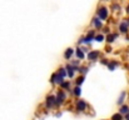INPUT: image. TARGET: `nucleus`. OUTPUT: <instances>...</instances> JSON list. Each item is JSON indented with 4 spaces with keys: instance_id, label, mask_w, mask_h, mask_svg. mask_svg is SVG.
Segmentation results:
<instances>
[{
    "instance_id": "obj_3",
    "label": "nucleus",
    "mask_w": 129,
    "mask_h": 120,
    "mask_svg": "<svg viewBox=\"0 0 129 120\" xmlns=\"http://www.w3.org/2000/svg\"><path fill=\"white\" fill-rule=\"evenodd\" d=\"M50 81H51L53 84H59V85H60V84H61L64 80H63V78H61V76H60L58 73H54V74H53V76H51V80H50Z\"/></svg>"
},
{
    "instance_id": "obj_1",
    "label": "nucleus",
    "mask_w": 129,
    "mask_h": 120,
    "mask_svg": "<svg viewBox=\"0 0 129 120\" xmlns=\"http://www.w3.org/2000/svg\"><path fill=\"white\" fill-rule=\"evenodd\" d=\"M65 98H67L65 93H64V91H59V93L56 94V96H55V104H56V105L63 104L64 100H65Z\"/></svg>"
},
{
    "instance_id": "obj_10",
    "label": "nucleus",
    "mask_w": 129,
    "mask_h": 120,
    "mask_svg": "<svg viewBox=\"0 0 129 120\" xmlns=\"http://www.w3.org/2000/svg\"><path fill=\"white\" fill-rule=\"evenodd\" d=\"M93 25H94L96 29H100V28H102V21H100V19H99L98 16L93 19Z\"/></svg>"
},
{
    "instance_id": "obj_19",
    "label": "nucleus",
    "mask_w": 129,
    "mask_h": 120,
    "mask_svg": "<svg viewBox=\"0 0 129 120\" xmlns=\"http://www.w3.org/2000/svg\"><path fill=\"white\" fill-rule=\"evenodd\" d=\"M112 120H123V115L122 114H114L113 116H112Z\"/></svg>"
},
{
    "instance_id": "obj_22",
    "label": "nucleus",
    "mask_w": 129,
    "mask_h": 120,
    "mask_svg": "<svg viewBox=\"0 0 129 120\" xmlns=\"http://www.w3.org/2000/svg\"><path fill=\"white\" fill-rule=\"evenodd\" d=\"M83 83H84V75H83V76H80V78H78V79H77V85H78V86H79V85H80V84H83Z\"/></svg>"
},
{
    "instance_id": "obj_13",
    "label": "nucleus",
    "mask_w": 129,
    "mask_h": 120,
    "mask_svg": "<svg viewBox=\"0 0 129 120\" xmlns=\"http://www.w3.org/2000/svg\"><path fill=\"white\" fill-rule=\"evenodd\" d=\"M125 95H127V94H125L124 91L120 94V98H119V99H118V101H117V104H118V105H123V103H124V99H125Z\"/></svg>"
},
{
    "instance_id": "obj_18",
    "label": "nucleus",
    "mask_w": 129,
    "mask_h": 120,
    "mask_svg": "<svg viewBox=\"0 0 129 120\" xmlns=\"http://www.w3.org/2000/svg\"><path fill=\"white\" fill-rule=\"evenodd\" d=\"M115 65H118V63L117 61H112V63H108V68H109V70H114V68H115Z\"/></svg>"
},
{
    "instance_id": "obj_17",
    "label": "nucleus",
    "mask_w": 129,
    "mask_h": 120,
    "mask_svg": "<svg viewBox=\"0 0 129 120\" xmlns=\"http://www.w3.org/2000/svg\"><path fill=\"white\" fill-rule=\"evenodd\" d=\"M73 93H74V95H75V96H79V95L82 94V89H80V86H78V85H77V86L74 88V91H73Z\"/></svg>"
},
{
    "instance_id": "obj_15",
    "label": "nucleus",
    "mask_w": 129,
    "mask_h": 120,
    "mask_svg": "<svg viewBox=\"0 0 129 120\" xmlns=\"http://www.w3.org/2000/svg\"><path fill=\"white\" fill-rule=\"evenodd\" d=\"M117 38V34H108V36H107V41L108 43H113L114 40Z\"/></svg>"
},
{
    "instance_id": "obj_6",
    "label": "nucleus",
    "mask_w": 129,
    "mask_h": 120,
    "mask_svg": "<svg viewBox=\"0 0 129 120\" xmlns=\"http://www.w3.org/2000/svg\"><path fill=\"white\" fill-rule=\"evenodd\" d=\"M77 109H78L79 111H84L86 109V103L84 100H78V103H77Z\"/></svg>"
},
{
    "instance_id": "obj_4",
    "label": "nucleus",
    "mask_w": 129,
    "mask_h": 120,
    "mask_svg": "<svg viewBox=\"0 0 129 120\" xmlns=\"http://www.w3.org/2000/svg\"><path fill=\"white\" fill-rule=\"evenodd\" d=\"M54 105H56L55 104V96L54 95H48L46 96V106L48 108H51Z\"/></svg>"
},
{
    "instance_id": "obj_14",
    "label": "nucleus",
    "mask_w": 129,
    "mask_h": 120,
    "mask_svg": "<svg viewBox=\"0 0 129 120\" xmlns=\"http://www.w3.org/2000/svg\"><path fill=\"white\" fill-rule=\"evenodd\" d=\"M58 74H59V75H60L63 79H64V78L68 75V74H67V70H65V68H61V69H59V70H58Z\"/></svg>"
},
{
    "instance_id": "obj_11",
    "label": "nucleus",
    "mask_w": 129,
    "mask_h": 120,
    "mask_svg": "<svg viewBox=\"0 0 129 120\" xmlns=\"http://www.w3.org/2000/svg\"><path fill=\"white\" fill-rule=\"evenodd\" d=\"M128 113H129V106L128 105H122V106H120V110H119V114H122V115L125 114V115H127Z\"/></svg>"
},
{
    "instance_id": "obj_20",
    "label": "nucleus",
    "mask_w": 129,
    "mask_h": 120,
    "mask_svg": "<svg viewBox=\"0 0 129 120\" xmlns=\"http://www.w3.org/2000/svg\"><path fill=\"white\" fill-rule=\"evenodd\" d=\"M60 86H61L63 89H68V90H69V88H70V84H69V81H63V83L60 84Z\"/></svg>"
},
{
    "instance_id": "obj_23",
    "label": "nucleus",
    "mask_w": 129,
    "mask_h": 120,
    "mask_svg": "<svg viewBox=\"0 0 129 120\" xmlns=\"http://www.w3.org/2000/svg\"><path fill=\"white\" fill-rule=\"evenodd\" d=\"M112 9H114V10H119L120 6H119L118 4H113V5H112Z\"/></svg>"
},
{
    "instance_id": "obj_9",
    "label": "nucleus",
    "mask_w": 129,
    "mask_h": 120,
    "mask_svg": "<svg viewBox=\"0 0 129 120\" xmlns=\"http://www.w3.org/2000/svg\"><path fill=\"white\" fill-rule=\"evenodd\" d=\"M75 54H77V58L78 59H80V60H83L84 58H85V54H84V51H83V49H77V51H75Z\"/></svg>"
},
{
    "instance_id": "obj_24",
    "label": "nucleus",
    "mask_w": 129,
    "mask_h": 120,
    "mask_svg": "<svg viewBox=\"0 0 129 120\" xmlns=\"http://www.w3.org/2000/svg\"><path fill=\"white\" fill-rule=\"evenodd\" d=\"M102 64H104V65H108V61H107V60H102Z\"/></svg>"
},
{
    "instance_id": "obj_8",
    "label": "nucleus",
    "mask_w": 129,
    "mask_h": 120,
    "mask_svg": "<svg viewBox=\"0 0 129 120\" xmlns=\"http://www.w3.org/2000/svg\"><path fill=\"white\" fill-rule=\"evenodd\" d=\"M128 28H129V25L127 21H122V23L119 24V30H120L122 33H127V31H128Z\"/></svg>"
},
{
    "instance_id": "obj_5",
    "label": "nucleus",
    "mask_w": 129,
    "mask_h": 120,
    "mask_svg": "<svg viewBox=\"0 0 129 120\" xmlns=\"http://www.w3.org/2000/svg\"><path fill=\"white\" fill-rule=\"evenodd\" d=\"M65 70H67V74H68V76H70V78H73L74 76V73L77 71V69H74L70 64H68L67 66H65Z\"/></svg>"
},
{
    "instance_id": "obj_7",
    "label": "nucleus",
    "mask_w": 129,
    "mask_h": 120,
    "mask_svg": "<svg viewBox=\"0 0 129 120\" xmlns=\"http://www.w3.org/2000/svg\"><path fill=\"white\" fill-rule=\"evenodd\" d=\"M98 56H99V51H98V50H94V51L88 53V59H89V60H95Z\"/></svg>"
},
{
    "instance_id": "obj_2",
    "label": "nucleus",
    "mask_w": 129,
    "mask_h": 120,
    "mask_svg": "<svg viewBox=\"0 0 129 120\" xmlns=\"http://www.w3.org/2000/svg\"><path fill=\"white\" fill-rule=\"evenodd\" d=\"M96 14H98V18H99V19L105 20V19L108 18V9H107V8H100V9L96 11Z\"/></svg>"
},
{
    "instance_id": "obj_21",
    "label": "nucleus",
    "mask_w": 129,
    "mask_h": 120,
    "mask_svg": "<svg viewBox=\"0 0 129 120\" xmlns=\"http://www.w3.org/2000/svg\"><path fill=\"white\" fill-rule=\"evenodd\" d=\"M94 40L100 43V41H103V40H104V35H102V34H99V35H95V36H94Z\"/></svg>"
},
{
    "instance_id": "obj_25",
    "label": "nucleus",
    "mask_w": 129,
    "mask_h": 120,
    "mask_svg": "<svg viewBox=\"0 0 129 120\" xmlns=\"http://www.w3.org/2000/svg\"><path fill=\"white\" fill-rule=\"evenodd\" d=\"M125 120H129V113L127 114V115H125Z\"/></svg>"
},
{
    "instance_id": "obj_16",
    "label": "nucleus",
    "mask_w": 129,
    "mask_h": 120,
    "mask_svg": "<svg viewBox=\"0 0 129 120\" xmlns=\"http://www.w3.org/2000/svg\"><path fill=\"white\" fill-rule=\"evenodd\" d=\"M77 71H79V73H82V74H86V73H88V68H86V66H78V68H77Z\"/></svg>"
},
{
    "instance_id": "obj_26",
    "label": "nucleus",
    "mask_w": 129,
    "mask_h": 120,
    "mask_svg": "<svg viewBox=\"0 0 129 120\" xmlns=\"http://www.w3.org/2000/svg\"><path fill=\"white\" fill-rule=\"evenodd\" d=\"M127 13H129V5L127 6Z\"/></svg>"
},
{
    "instance_id": "obj_12",
    "label": "nucleus",
    "mask_w": 129,
    "mask_h": 120,
    "mask_svg": "<svg viewBox=\"0 0 129 120\" xmlns=\"http://www.w3.org/2000/svg\"><path fill=\"white\" fill-rule=\"evenodd\" d=\"M73 53H74V50H73V49H70V48H69V49H67V51L64 53V58H65L67 60H68V59H70V58H72V55H73Z\"/></svg>"
}]
</instances>
